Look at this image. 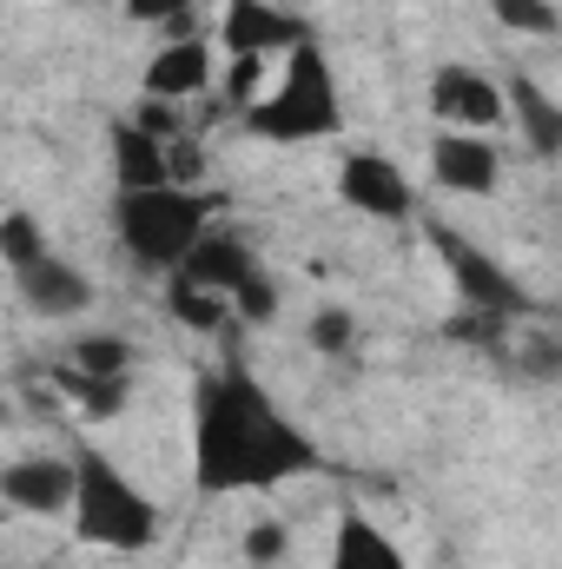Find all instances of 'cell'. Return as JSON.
<instances>
[{
    "label": "cell",
    "mask_w": 562,
    "mask_h": 569,
    "mask_svg": "<svg viewBox=\"0 0 562 569\" xmlns=\"http://www.w3.org/2000/svg\"><path fill=\"white\" fill-rule=\"evenodd\" d=\"M324 470V450L311 430L291 425L279 398L245 371L225 365L192 398V490L199 497H239V490H279L291 477Z\"/></svg>",
    "instance_id": "1"
},
{
    "label": "cell",
    "mask_w": 562,
    "mask_h": 569,
    "mask_svg": "<svg viewBox=\"0 0 562 569\" xmlns=\"http://www.w3.org/2000/svg\"><path fill=\"white\" fill-rule=\"evenodd\" d=\"M73 537L93 550H152L159 543V503L145 497L140 483L107 457V450H73Z\"/></svg>",
    "instance_id": "2"
},
{
    "label": "cell",
    "mask_w": 562,
    "mask_h": 569,
    "mask_svg": "<svg viewBox=\"0 0 562 569\" xmlns=\"http://www.w3.org/2000/svg\"><path fill=\"white\" fill-rule=\"evenodd\" d=\"M338 120H344V107H338V73H331V60H324L318 40H298L291 60H284V73H279V87L245 107V133H252V140H272V146L331 140Z\"/></svg>",
    "instance_id": "3"
},
{
    "label": "cell",
    "mask_w": 562,
    "mask_h": 569,
    "mask_svg": "<svg viewBox=\"0 0 562 569\" xmlns=\"http://www.w3.org/2000/svg\"><path fill=\"white\" fill-rule=\"evenodd\" d=\"M113 232L127 259L145 272H172L205 232H212V199L192 186H145V192H113Z\"/></svg>",
    "instance_id": "4"
},
{
    "label": "cell",
    "mask_w": 562,
    "mask_h": 569,
    "mask_svg": "<svg viewBox=\"0 0 562 569\" xmlns=\"http://www.w3.org/2000/svg\"><path fill=\"white\" fill-rule=\"evenodd\" d=\"M430 252L443 259V272H450L456 298H463L470 311H490V318H536V311H543V298H530L510 266H496V259H490L483 246H470L463 232L430 226Z\"/></svg>",
    "instance_id": "5"
},
{
    "label": "cell",
    "mask_w": 562,
    "mask_h": 569,
    "mask_svg": "<svg viewBox=\"0 0 562 569\" xmlns=\"http://www.w3.org/2000/svg\"><path fill=\"white\" fill-rule=\"evenodd\" d=\"M338 199H344L351 212H364V219H384V226L418 219V192H411L404 166L384 159V152H351V159L338 166Z\"/></svg>",
    "instance_id": "6"
},
{
    "label": "cell",
    "mask_w": 562,
    "mask_h": 569,
    "mask_svg": "<svg viewBox=\"0 0 562 569\" xmlns=\"http://www.w3.org/2000/svg\"><path fill=\"white\" fill-rule=\"evenodd\" d=\"M430 113L436 127L450 133H476V127H496L503 120V87L476 67H436L430 73Z\"/></svg>",
    "instance_id": "7"
},
{
    "label": "cell",
    "mask_w": 562,
    "mask_h": 569,
    "mask_svg": "<svg viewBox=\"0 0 562 569\" xmlns=\"http://www.w3.org/2000/svg\"><path fill=\"white\" fill-rule=\"evenodd\" d=\"M430 179L443 192H456V199H490L496 179H503V159H496V146L483 140V133H450L443 127L430 140Z\"/></svg>",
    "instance_id": "8"
},
{
    "label": "cell",
    "mask_w": 562,
    "mask_h": 569,
    "mask_svg": "<svg viewBox=\"0 0 562 569\" xmlns=\"http://www.w3.org/2000/svg\"><path fill=\"white\" fill-rule=\"evenodd\" d=\"M0 503L27 517H67L73 503V457H13L0 470Z\"/></svg>",
    "instance_id": "9"
},
{
    "label": "cell",
    "mask_w": 562,
    "mask_h": 569,
    "mask_svg": "<svg viewBox=\"0 0 562 569\" xmlns=\"http://www.w3.org/2000/svg\"><path fill=\"white\" fill-rule=\"evenodd\" d=\"M219 40H225V53H291L298 40H311V27L298 20V13H284L272 0H225V13H219Z\"/></svg>",
    "instance_id": "10"
},
{
    "label": "cell",
    "mask_w": 562,
    "mask_h": 569,
    "mask_svg": "<svg viewBox=\"0 0 562 569\" xmlns=\"http://www.w3.org/2000/svg\"><path fill=\"white\" fill-rule=\"evenodd\" d=\"M13 291H20V305H27L33 318H80V311L93 305V279H87L73 259H60V252L20 266V272H13Z\"/></svg>",
    "instance_id": "11"
},
{
    "label": "cell",
    "mask_w": 562,
    "mask_h": 569,
    "mask_svg": "<svg viewBox=\"0 0 562 569\" xmlns=\"http://www.w3.org/2000/svg\"><path fill=\"white\" fill-rule=\"evenodd\" d=\"M259 272V252L239 239V232H205L165 279L172 284H199V291H219V298H232V284H245Z\"/></svg>",
    "instance_id": "12"
},
{
    "label": "cell",
    "mask_w": 562,
    "mask_h": 569,
    "mask_svg": "<svg viewBox=\"0 0 562 569\" xmlns=\"http://www.w3.org/2000/svg\"><path fill=\"white\" fill-rule=\"evenodd\" d=\"M205 87H212V53H205V40H199V33H192V40L159 47V53H152V67H145V100L179 107V100H199Z\"/></svg>",
    "instance_id": "13"
},
{
    "label": "cell",
    "mask_w": 562,
    "mask_h": 569,
    "mask_svg": "<svg viewBox=\"0 0 562 569\" xmlns=\"http://www.w3.org/2000/svg\"><path fill=\"white\" fill-rule=\"evenodd\" d=\"M331 569H411V563H404V550L384 523H371L364 510H344L338 537H331Z\"/></svg>",
    "instance_id": "14"
},
{
    "label": "cell",
    "mask_w": 562,
    "mask_h": 569,
    "mask_svg": "<svg viewBox=\"0 0 562 569\" xmlns=\"http://www.w3.org/2000/svg\"><path fill=\"white\" fill-rule=\"evenodd\" d=\"M107 152H113V179H120V192L165 186V140H152L145 127L113 120V127H107Z\"/></svg>",
    "instance_id": "15"
},
{
    "label": "cell",
    "mask_w": 562,
    "mask_h": 569,
    "mask_svg": "<svg viewBox=\"0 0 562 569\" xmlns=\"http://www.w3.org/2000/svg\"><path fill=\"white\" fill-rule=\"evenodd\" d=\"M503 107H516V120H523V140L536 146V159H556L562 152V107L530 80V73H510V93H503Z\"/></svg>",
    "instance_id": "16"
},
{
    "label": "cell",
    "mask_w": 562,
    "mask_h": 569,
    "mask_svg": "<svg viewBox=\"0 0 562 569\" xmlns=\"http://www.w3.org/2000/svg\"><path fill=\"white\" fill-rule=\"evenodd\" d=\"M73 371H80V378H133V345H127L120 331L73 338Z\"/></svg>",
    "instance_id": "17"
},
{
    "label": "cell",
    "mask_w": 562,
    "mask_h": 569,
    "mask_svg": "<svg viewBox=\"0 0 562 569\" xmlns=\"http://www.w3.org/2000/svg\"><path fill=\"white\" fill-rule=\"evenodd\" d=\"M165 311L192 331H225V318H232V305L219 291H199V284H165Z\"/></svg>",
    "instance_id": "18"
},
{
    "label": "cell",
    "mask_w": 562,
    "mask_h": 569,
    "mask_svg": "<svg viewBox=\"0 0 562 569\" xmlns=\"http://www.w3.org/2000/svg\"><path fill=\"white\" fill-rule=\"evenodd\" d=\"M60 385H67V398H73L93 425L127 411V378H80V371H60Z\"/></svg>",
    "instance_id": "19"
},
{
    "label": "cell",
    "mask_w": 562,
    "mask_h": 569,
    "mask_svg": "<svg viewBox=\"0 0 562 569\" xmlns=\"http://www.w3.org/2000/svg\"><path fill=\"white\" fill-rule=\"evenodd\" d=\"M0 259L20 272V266H33V259H47V226L33 219V212H0Z\"/></svg>",
    "instance_id": "20"
},
{
    "label": "cell",
    "mask_w": 562,
    "mask_h": 569,
    "mask_svg": "<svg viewBox=\"0 0 562 569\" xmlns=\"http://www.w3.org/2000/svg\"><path fill=\"white\" fill-rule=\"evenodd\" d=\"M311 351H324V358H351V351H358V311H344V305H318V311H311Z\"/></svg>",
    "instance_id": "21"
},
{
    "label": "cell",
    "mask_w": 562,
    "mask_h": 569,
    "mask_svg": "<svg viewBox=\"0 0 562 569\" xmlns=\"http://www.w3.org/2000/svg\"><path fill=\"white\" fill-rule=\"evenodd\" d=\"M490 13H496L510 33H530V40H550L562 27L556 0H490Z\"/></svg>",
    "instance_id": "22"
},
{
    "label": "cell",
    "mask_w": 562,
    "mask_h": 569,
    "mask_svg": "<svg viewBox=\"0 0 562 569\" xmlns=\"http://www.w3.org/2000/svg\"><path fill=\"white\" fill-rule=\"evenodd\" d=\"M225 305H232V318H245V325H272V318H279V284H272V272L259 266L245 284H232Z\"/></svg>",
    "instance_id": "23"
},
{
    "label": "cell",
    "mask_w": 562,
    "mask_h": 569,
    "mask_svg": "<svg viewBox=\"0 0 562 569\" xmlns=\"http://www.w3.org/2000/svg\"><path fill=\"white\" fill-rule=\"evenodd\" d=\"M185 7H192V0H127V20H140V27H165L172 40H192Z\"/></svg>",
    "instance_id": "24"
},
{
    "label": "cell",
    "mask_w": 562,
    "mask_h": 569,
    "mask_svg": "<svg viewBox=\"0 0 562 569\" xmlns=\"http://www.w3.org/2000/svg\"><path fill=\"white\" fill-rule=\"evenodd\" d=\"M259 80H265V60H259V53H232V67H225V80H219V87H225V100L245 113V107L259 100Z\"/></svg>",
    "instance_id": "25"
},
{
    "label": "cell",
    "mask_w": 562,
    "mask_h": 569,
    "mask_svg": "<svg viewBox=\"0 0 562 569\" xmlns=\"http://www.w3.org/2000/svg\"><path fill=\"white\" fill-rule=\"evenodd\" d=\"M199 179H205V146H192L185 133L165 140V186H192L199 192Z\"/></svg>",
    "instance_id": "26"
},
{
    "label": "cell",
    "mask_w": 562,
    "mask_h": 569,
    "mask_svg": "<svg viewBox=\"0 0 562 569\" xmlns=\"http://www.w3.org/2000/svg\"><path fill=\"white\" fill-rule=\"evenodd\" d=\"M284 543H291V537H284V523H272V517H265V523H252V530H245V563H252V569H279Z\"/></svg>",
    "instance_id": "27"
},
{
    "label": "cell",
    "mask_w": 562,
    "mask_h": 569,
    "mask_svg": "<svg viewBox=\"0 0 562 569\" xmlns=\"http://www.w3.org/2000/svg\"><path fill=\"white\" fill-rule=\"evenodd\" d=\"M0 517H7V503H0Z\"/></svg>",
    "instance_id": "28"
},
{
    "label": "cell",
    "mask_w": 562,
    "mask_h": 569,
    "mask_svg": "<svg viewBox=\"0 0 562 569\" xmlns=\"http://www.w3.org/2000/svg\"><path fill=\"white\" fill-rule=\"evenodd\" d=\"M0 7H7V0H0Z\"/></svg>",
    "instance_id": "29"
}]
</instances>
